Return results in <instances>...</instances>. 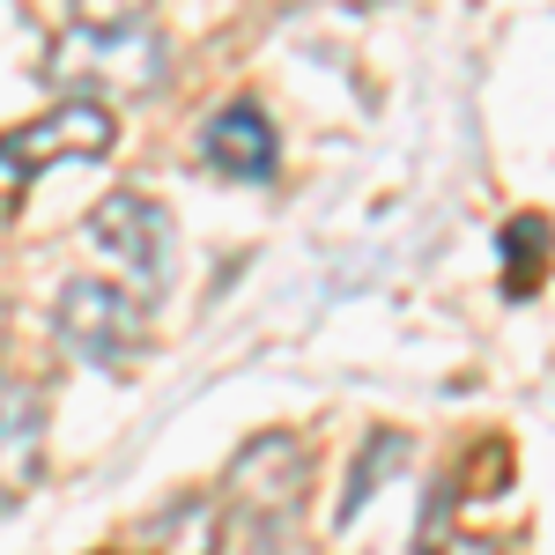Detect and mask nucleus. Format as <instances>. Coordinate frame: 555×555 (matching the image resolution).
Segmentation results:
<instances>
[{
  "label": "nucleus",
  "instance_id": "1",
  "mask_svg": "<svg viewBox=\"0 0 555 555\" xmlns=\"http://www.w3.org/2000/svg\"><path fill=\"white\" fill-rule=\"evenodd\" d=\"M171 75V44L156 23H112V30H96V23H67L52 52H44V82L60 89V96H89L96 104V89H127V96H156Z\"/></svg>",
  "mask_w": 555,
  "mask_h": 555
},
{
  "label": "nucleus",
  "instance_id": "2",
  "mask_svg": "<svg viewBox=\"0 0 555 555\" xmlns=\"http://www.w3.org/2000/svg\"><path fill=\"white\" fill-rule=\"evenodd\" d=\"M112 141H119V119L104 104H89V96H60L30 127L0 133V215L23 201V185L38 171H52V164H96Z\"/></svg>",
  "mask_w": 555,
  "mask_h": 555
},
{
  "label": "nucleus",
  "instance_id": "3",
  "mask_svg": "<svg viewBox=\"0 0 555 555\" xmlns=\"http://www.w3.org/2000/svg\"><path fill=\"white\" fill-rule=\"evenodd\" d=\"M52 334L67 356H82L96 371H119L133 363L141 348H149V319H141V304L127 289H112V282H67L60 297H52Z\"/></svg>",
  "mask_w": 555,
  "mask_h": 555
},
{
  "label": "nucleus",
  "instance_id": "4",
  "mask_svg": "<svg viewBox=\"0 0 555 555\" xmlns=\"http://www.w3.org/2000/svg\"><path fill=\"white\" fill-rule=\"evenodd\" d=\"M230 504L245 512V526H259V533H282L289 518H297L304 489H311V452H304V437H289V429H267V437H253L237 460H230Z\"/></svg>",
  "mask_w": 555,
  "mask_h": 555
},
{
  "label": "nucleus",
  "instance_id": "5",
  "mask_svg": "<svg viewBox=\"0 0 555 555\" xmlns=\"http://www.w3.org/2000/svg\"><path fill=\"white\" fill-rule=\"evenodd\" d=\"M89 237H96L112 259H127V274L149 289V297L171 282L178 230H171V215L156 208L149 193H104V201H96V215H89Z\"/></svg>",
  "mask_w": 555,
  "mask_h": 555
},
{
  "label": "nucleus",
  "instance_id": "6",
  "mask_svg": "<svg viewBox=\"0 0 555 555\" xmlns=\"http://www.w3.org/2000/svg\"><path fill=\"white\" fill-rule=\"evenodd\" d=\"M44 467V392L30 378H0V512H15Z\"/></svg>",
  "mask_w": 555,
  "mask_h": 555
},
{
  "label": "nucleus",
  "instance_id": "7",
  "mask_svg": "<svg viewBox=\"0 0 555 555\" xmlns=\"http://www.w3.org/2000/svg\"><path fill=\"white\" fill-rule=\"evenodd\" d=\"M201 156H208V171H222V178H267L274 171V119L259 112L253 96H230L222 112H215L208 127H201Z\"/></svg>",
  "mask_w": 555,
  "mask_h": 555
},
{
  "label": "nucleus",
  "instance_id": "8",
  "mask_svg": "<svg viewBox=\"0 0 555 555\" xmlns=\"http://www.w3.org/2000/svg\"><path fill=\"white\" fill-rule=\"evenodd\" d=\"M75 8V23H96V30H112V23H149V0H67Z\"/></svg>",
  "mask_w": 555,
  "mask_h": 555
},
{
  "label": "nucleus",
  "instance_id": "9",
  "mask_svg": "<svg viewBox=\"0 0 555 555\" xmlns=\"http://www.w3.org/2000/svg\"><path fill=\"white\" fill-rule=\"evenodd\" d=\"M0 341H8V311H0Z\"/></svg>",
  "mask_w": 555,
  "mask_h": 555
},
{
  "label": "nucleus",
  "instance_id": "10",
  "mask_svg": "<svg viewBox=\"0 0 555 555\" xmlns=\"http://www.w3.org/2000/svg\"><path fill=\"white\" fill-rule=\"evenodd\" d=\"M104 555H119V548H104Z\"/></svg>",
  "mask_w": 555,
  "mask_h": 555
}]
</instances>
